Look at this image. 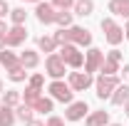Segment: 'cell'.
<instances>
[{"label":"cell","instance_id":"1","mask_svg":"<svg viewBox=\"0 0 129 126\" xmlns=\"http://www.w3.org/2000/svg\"><path fill=\"white\" fill-rule=\"evenodd\" d=\"M112 89H117V77H99L97 79V96H109Z\"/></svg>","mask_w":129,"mask_h":126},{"label":"cell","instance_id":"2","mask_svg":"<svg viewBox=\"0 0 129 126\" xmlns=\"http://www.w3.org/2000/svg\"><path fill=\"white\" fill-rule=\"evenodd\" d=\"M60 59L67 62V64H72V67H80V64H82V54L72 47V45H64L62 52H60Z\"/></svg>","mask_w":129,"mask_h":126},{"label":"cell","instance_id":"3","mask_svg":"<svg viewBox=\"0 0 129 126\" xmlns=\"http://www.w3.org/2000/svg\"><path fill=\"white\" fill-rule=\"evenodd\" d=\"M102 30H107V40H109L112 45H119V42H122V30L114 25L112 20H102Z\"/></svg>","mask_w":129,"mask_h":126},{"label":"cell","instance_id":"4","mask_svg":"<svg viewBox=\"0 0 129 126\" xmlns=\"http://www.w3.org/2000/svg\"><path fill=\"white\" fill-rule=\"evenodd\" d=\"M50 92H52V96H55V99H60V101H70V99H72L70 87H67V84H62V82H52V84H50Z\"/></svg>","mask_w":129,"mask_h":126},{"label":"cell","instance_id":"5","mask_svg":"<svg viewBox=\"0 0 129 126\" xmlns=\"http://www.w3.org/2000/svg\"><path fill=\"white\" fill-rule=\"evenodd\" d=\"M47 72H50V74H52L55 79L64 74V62L60 59V57H57V54H52V57L47 59Z\"/></svg>","mask_w":129,"mask_h":126},{"label":"cell","instance_id":"6","mask_svg":"<svg viewBox=\"0 0 129 126\" xmlns=\"http://www.w3.org/2000/svg\"><path fill=\"white\" fill-rule=\"evenodd\" d=\"M25 37H27V32L22 30L20 25H15L13 30H10L8 35H5V45H20V42H22Z\"/></svg>","mask_w":129,"mask_h":126},{"label":"cell","instance_id":"7","mask_svg":"<svg viewBox=\"0 0 129 126\" xmlns=\"http://www.w3.org/2000/svg\"><path fill=\"white\" fill-rule=\"evenodd\" d=\"M55 15H57V13L52 10V5H47V3H40V5H37V20H40V22H52Z\"/></svg>","mask_w":129,"mask_h":126},{"label":"cell","instance_id":"8","mask_svg":"<svg viewBox=\"0 0 129 126\" xmlns=\"http://www.w3.org/2000/svg\"><path fill=\"white\" fill-rule=\"evenodd\" d=\"M84 114H87V104H84V101H77V104H72V106L67 109V119H70V121H77Z\"/></svg>","mask_w":129,"mask_h":126},{"label":"cell","instance_id":"9","mask_svg":"<svg viewBox=\"0 0 129 126\" xmlns=\"http://www.w3.org/2000/svg\"><path fill=\"white\" fill-rule=\"evenodd\" d=\"M99 64H104L102 62V52L99 49H89L87 52V72H97Z\"/></svg>","mask_w":129,"mask_h":126},{"label":"cell","instance_id":"10","mask_svg":"<svg viewBox=\"0 0 129 126\" xmlns=\"http://www.w3.org/2000/svg\"><path fill=\"white\" fill-rule=\"evenodd\" d=\"M70 35H72V40L80 42V45H89V42H92V35H89L87 30H82V27H72Z\"/></svg>","mask_w":129,"mask_h":126},{"label":"cell","instance_id":"11","mask_svg":"<svg viewBox=\"0 0 129 126\" xmlns=\"http://www.w3.org/2000/svg\"><path fill=\"white\" fill-rule=\"evenodd\" d=\"M89 84H92V77H89L87 72H84V74H80V72L72 74V87H75V89H87Z\"/></svg>","mask_w":129,"mask_h":126},{"label":"cell","instance_id":"12","mask_svg":"<svg viewBox=\"0 0 129 126\" xmlns=\"http://www.w3.org/2000/svg\"><path fill=\"white\" fill-rule=\"evenodd\" d=\"M109 10H112L114 15H129V0H112L109 3Z\"/></svg>","mask_w":129,"mask_h":126},{"label":"cell","instance_id":"13","mask_svg":"<svg viewBox=\"0 0 129 126\" xmlns=\"http://www.w3.org/2000/svg\"><path fill=\"white\" fill-rule=\"evenodd\" d=\"M107 121H109L107 111H97V114H92V116L87 119V126H104Z\"/></svg>","mask_w":129,"mask_h":126},{"label":"cell","instance_id":"14","mask_svg":"<svg viewBox=\"0 0 129 126\" xmlns=\"http://www.w3.org/2000/svg\"><path fill=\"white\" fill-rule=\"evenodd\" d=\"M112 101H114V104H124V101H129V87H117V92L112 94Z\"/></svg>","mask_w":129,"mask_h":126},{"label":"cell","instance_id":"15","mask_svg":"<svg viewBox=\"0 0 129 126\" xmlns=\"http://www.w3.org/2000/svg\"><path fill=\"white\" fill-rule=\"evenodd\" d=\"M20 62H22V67H35V64H37V54L25 49V52H22V57H20Z\"/></svg>","mask_w":129,"mask_h":126},{"label":"cell","instance_id":"16","mask_svg":"<svg viewBox=\"0 0 129 126\" xmlns=\"http://www.w3.org/2000/svg\"><path fill=\"white\" fill-rule=\"evenodd\" d=\"M92 8H94V5H92L89 0H80V3L75 5V10H77V15H89V13H92Z\"/></svg>","mask_w":129,"mask_h":126},{"label":"cell","instance_id":"17","mask_svg":"<svg viewBox=\"0 0 129 126\" xmlns=\"http://www.w3.org/2000/svg\"><path fill=\"white\" fill-rule=\"evenodd\" d=\"M17 59H15V54H13V52H0V64H5V67H10V69H13V67H17Z\"/></svg>","mask_w":129,"mask_h":126},{"label":"cell","instance_id":"18","mask_svg":"<svg viewBox=\"0 0 129 126\" xmlns=\"http://www.w3.org/2000/svg\"><path fill=\"white\" fill-rule=\"evenodd\" d=\"M13 121H15V116H13V111L8 109V106H5V109H0V126H10Z\"/></svg>","mask_w":129,"mask_h":126},{"label":"cell","instance_id":"19","mask_svg":"<svg viewBox=\"0 0 129 126\" xmlns=\"http://www.w3.org/2000/svg\"><path fill=\"white\" fill-rule=\"evenodd\" d=\"M17 116L25 119V121H32V106H30V104H22V106L17 109Z\"/></svg>","mask_w":129,"mask_h":126},{"label":"cell","instance_id":"20","mask_svg":"<svg viewBox=\"0 0 129 126\" xmlns=\"http://www.w3.org/2000/svg\"><path fill=\"white\" fill-rule=\"evenodd\" d=\"M40 99V89H35V87H30L27 92H25V104H35Z\"/></svg>","mask_w":129,"mask_h":126},{"label":"cell","instance_id":"21","mask_svg":"<svg viewBox=\"0 0 129 126\" xmlns=\"http://www.w3.org/2000/svg\"><path fill=\"white\" fill-rule=\"evenodd\" d=\"M10 15H13V22H15V25H22V22H25V10H22V8L10 10Z\"/></svg>","mask_w":129,"mask_h":126},{"label":"cell","instance_id":"22","mask_svg":"<svg viewBox=\"0 0 129 126\" xmlns=\"http://www.w3.org/2000/svg\"><path fill=\"white\" fill-rule=\"evenodd\" d=\"M102 72H104L107 77H114V72H117V62H112V59H107V62L102 64Z\"/></svg>","mask_w":129,"mask_h":126},{"label":"cell","instance_id":"23","mask_svg":"<svg viewBox=\"0 0 129 126\" xmlns=\"http://www.w3.org/2000/svg\"><path fill=\"white\" fill-rule=\"evenodd\" d=\"M35 109L37 111H52V101L50 99H37L35 101Z\"/></svg>","mask_w":129,"mask_h":126},{"label":"cell","instance_id":"24","mask_svg":"<svg viewBox=\"0 0 129 126\" xmlns=\"http://www.w3.org/2000/svg\"><path fill=\"white\" fill-rule=\"evenodd\" d=\"M25 74H27V72H25L22 67H13V69H10V79H13V82H20V79H25Z\"/></svg>","mask_w":129,"mask_h":126},{"label":"cell","instance_id":"25","mask_svg":"<svg viewBox=\"0 0 129 126\" xmlns=\"http://www.w3.org/2000/svg\"><path fill=\"white\" fill-rule=\"evenodd\" d=\"M72 40V35H70V30H60L57 35H55V42H60V45H64V42H70Z\"/></svg>","mask_w":129,"mask_h":126},{"label":"cell","instance_id":"26","mask_svg":"<svg viewBox=\"0 0 129 126\" xmlns=\"http://www.w3.org/2000/svg\"><path fill=\"white\" fill-rule=\"evenodd\" d=\"M40 47L45 49V52H52V47H55V40H52V37H40Z\"/></svg>","mask_w":129,"mask_h":126},{"label":"cell","instance_id":"27","mask_svg":"<svg viewBox=\"0 0 129 126\" xmlns=\"http://www.w3.org/2000/svg\"><path fill=\"white\" fill-rule=\"evenodd\" d=\"M17 99H20L17 92H8V94H5V104H8V106H13V104H17Z\"/></svg>","mask_w":129,"mask_h":126},{"label":"cell","instance_id":"28","mask_svg":"<svg viewBox=\"0 0 129 126\" xmlns=\"http://www.w3.org/2000/svg\"><path fill=\"white\" fill-rule=\"evenodd\" d=\"M55 20H57V22H60V25H70V13H57V15H55Z\"/></svg>","mask_w":129,"mask_h":126},{"label":"cell","instance_id":"29","mask_svg":"<svg viewBox=\"0 0 129 126\" xmlns=\"http://www.w3.org/2000/svg\"><path fill=\"white\" fill-rule=\"evenodd\" d=\"M42 82H45V79H42V74H35V77L30 79V84L35 87V89H40V87H42Z\"/></svg>","mask_w":129,"mask_h":126},{"label":"cell","instance_id":"30","mask_svg":"<svg viewBox=\"0 0 129 126\" xmlns=\"http://www.w3.org/2000/svg\"><path fill=\"white\" fill-rule=\"evenodd\" d=\"M52 3H55L57 8H62V10H67V8L72 5V0H52Z\"/></svg>","mask_w":129,"mask_h":126},{"label":"cell","instance_id":"31","mask_svg":"<svg viewBox=\"0 0 129 126\" xmlns=\"http://www.w3.org/2000/svg\"><path fill=\"white\" fill-rule=\"evenodd\" d=\"M8 13H10V10H8V3H5V0H0V17H5Z\"/></svg>","mask_w":129,"mask_h":126},{"label":"cell","instance_id":"32","mask_svg":"<svg viewBox=\"0 0 129 126\" xmlns=\"http://www.w3.org/2000/svg\"><path fill=\"white\" fill-rule=\"evenodd\" d=\"M109 59H112V62H119V59H122V54H119L117 49H112V52H109Z\"/></svg>","mask_w":129,"mask_h":126},{"label":"cell","instance_id":"33","mask_svg":"<svg viewBox=\"0 0 129 126\" xmlns=\"http://www.w3.org/2000/svg\"><path fill=\"white\" fill-rule=\"evenodd\" d=\"M47 126H62V119H50Z\"/></svg>","mask_w":129,"mask_h":126},{"label":"cell","instance_id":"34","mask_svg":"<svg viewBox=\"0 0 129 126\" xmlns=\"http://www.w3.org/2000/svg\"><path fill=\"white\" fill-rule=\"evenodd\" d=\"M5 32H8V30H5V22L0 20V37H5Z\"/></svg>","mask_w":129,"mask_h":126},{"label":"cell","instance_id":"35","mask_svg":"<svg viewBox=\"0 0 129 126\" xmlns=\"http://www.w3.org/2000/svg\"><path fill=\"white\" fill-rule=\"evenodd\" d=\"M124 79H129V64L124 67Z\"/></svg>","mask_w":129,"mask_h":126},{"label":"cell","instance_id":"36","mask_svg":"<svg viewBox=\"0 0 129 126\" xmlns=\"http://www.w3.org/2000/svg\"><path fill=\"white\" fill-rule=\"evenodd\" d=\"M27 126H42V124H40V121H30Z\"/></svg>","mask_w":129,"mask_h":126},{"label":"cell","instance_id":"37","mask_svg":"<svg viewBox=\"0 0 129 126\" xmlns=\"http://www.w3.org/2000/svg\"><path fill=\"white\" fill-rule=\"evenodd\" d=\"M124 114H129V101H127V106H124Z\"/></svg>","mask_w":129,"mask_h":126},{"label":"cell","instance_id":"38","mask_svg":"<svg viewBox=\"0 0 129 126\" xmlns=\"http://www.w3.org/2000/svg\"><path fill=\"white\" fill-rule=\"evenodd\" d=\"M3 45H5V37H0V47H3Z\"/></svg>","mask_w":129,"mask_h":126},{"label":"cell","instance_id":"39","mask_svg":"<svg viewBox=\"0 0 129 126\" xmlns=\"http://www.w3.org/2000/svg\"><path fill=\"white\" fill-rule=\"evenodd\" d=\"M127 40H129V27H127Z\"/></svg>","mask_w":129,"mask_h":126},{"label":"cell","instance_id":"40","mask_svg":"<svg viewBox=\"0 0 129 126\" xmlns=\"http://www.w3.org/2000/svg\"><path fill=\"white\" fill-rule=\"evenodd\" d=\"M0 89H3V82H0Z\"/></svg>","mask_w":129,"mask_h":126},{"label":"cell","instance_id":"41","mask_svg":"<svg viewBox=\"0 0 129 126\" xmlns=\"http://www.w3.org/2000/svg\"><path fill=\"white\" fill-rule=\"evenodd\" d=\"M112 126H117V124H112Z\"/></svg>","mask_w":129,"mask_h":126},{"label":"cell","instance_id":"42","mask_svg":"<svg viewBox=\"0 0 129 126\" xmlns=\"http://www.w3.org/2000/svg\"><path fill=\"white\" fill-rule=\"evenodd\" d=\"M35 3H37V0H35Z\"/></svg>","mask_w":129,"mask_h":126}]
</instances>
